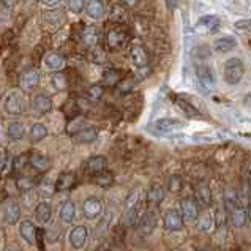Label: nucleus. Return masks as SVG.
I'll return each mask as SVG.
<instances>
[{"label": "nucleus", "mask_w": 251, "mask_h": 251, "mask_svg": "<svg viewBox=\"0 0 251 251\" xmlns=\"http://www.w3.org/2000/svg\"><path fill=\"white\" fill-rule=\"evenodd\" d=\"M131 41V32L126 24L109 23L104 30V45L107 51H122Z\"/></svg>", "instance_id": "obj_1"}, {"label": "nucleus", "mask_w": 251, "mask_h": 251, "mask_svg": "<svg viewBox=\"0 0 251 251\" xmlns=\"http://www.w3.org/2000/svg\"><path fill=\"white\" fill-rule=\"evenodd\" d=\"M195 70H196V77L201 84V87L205 90H212L217 84V76H215L213 67L207 62L204 57H201V60H196L195 63Z\"/></svg>", "instance_id": "obj_2"}, {"label": "nucleus", "mask_w": 251, "mask_h": 251, "mask_svg": "<svg viewBox=\"0 0 251 251\" xmlns=\"http://www.w3.org/2000/svg\"><path fill=\"white\" fill-rule=\"evenodd\" d=\"M3 109L6 114H11V116H19V114H24L25 111V97L24 93L13 89L6 93L5 101H3Z\"/></svg>", "instance_id": "obj_3"}, {"label": "nucleus", "mask_w": 251, "mask_h": 251, "mask_svg": "<svg viewBox=\"0 0 251 251\" xmlns=\"http://www.w3.org/2000/svg\"><path fill=\"white\" fill-rule=\"evenodd\" d=\"M243 75H245V67H243V62L237 57H232L225 63V70H223V76H225V81L229 85H237Z\"/></svg>", "instance_id": "obj_4"}, {"label": "nucleus", "mask_w": 251, "mask_h": 251, "mask_svg": "<svg viewBox=\"0 0 251 251\" xmlns=\"http://www.w3.org/2000/svg\"><path fill=\"white\" fill-rule=\"evenodd\" d=\"M183 122L177 120V119H158L153 124V130L160 134H169V133H176V131H180L183 128Z\"/></svg>", "instance_id": "obj_5"}, {"label": "nucleus", "mask_w": 251, "mask_h": 251, "mask_svg": "<svg viewBox=\"0 0 251 251\" xmlns=\"http://www.w3.org/2000/svg\"><path fill=\"white\" fill-rule=\"evenodd\" d=\"M195 201L201 209H209L212 205V190L205 182H199L195 186Z\"/></svg>", "instance_id": "obj_6"}, {"label": "nucleus", "mask_w": 251, "mask_h": 251, "mask_svg": "<svg viewBox=\"0 0 251 251\" xmlns=\"http://www.w3.org/2000/svg\"><path fill=\"white\" fill-rule=\"evenodd\" d=\"M40 84V73L35 68L24 71L19 77V87L24 92H33Z\"/></svg>", "instance_id": "obj_7"}, {"label": "nucleus", "mask_w": 251, "mask_h": 251, "mask_svg": "<svg viewBox=\"0 0 251 251\" xmlns=\"http://www.w3.org/2000/svg\"><path fill=\"white\" fill-rule=\"evenodd\" d=\"M100 40H101V33H100V28L97 25H87V27L82 28L81 41H82V45L87 49H92V48L98 46Z\"/></svg>", "instance_id": "obj_8"}, {"label": "nucleus", "mask_w": 251, "mask_h": 251, "mask_svg": "<svg viewBox=\"0 0 251 251\" xmlns=\"http://www.w3.org/2000/svg\"><path fill=\"white\" fill-rule=\"evenodd\" d=\"M164 229L166 231H171V232H177L180 231L183 227V218H182V213L176 210V209H171L166 212L164 215Z\"/></svg>", "instance_id": "obj_9"}, {"label": "nucleus", "mask_w": 251, "mask_h": 251, "mask_svg": "<svg viewBox=\"0 0 251 251\" xmlns=\"http://www.w3.org/2000/svg\"><path fill=\"white\" fill-rule=\"evenodd\" d=\"M130 60L134 67H138V68H144L149 65V52L146 51V48L144 46H141V45H133L130 48Z\"/></svg>", "instance_id": "obj_10"}, {"label": "nucleus", "mask_w": 251, "mask_h": 251, "mask_svg": "<svg viewBox=\"0 0 251 251\" xmlns=\"http://www.w3.org/2000/svg\"><path fill=\"white\" fill-rule=\"evenodd\" d=\"M87 237H89V229L87 226H76L73 231L70 232V243L71 247L76 248V250H81L85 247V243H87Z\"/></svg>", "instance_id": "obj_11"}, {"label": "nucleus", "mask_w": 251, "mask_h": 251, "mask_svg": "<svg viewBox=\"0 0 251 251\" xmlns=\"http://www.w3.org/2000/svg\"><path fill=\"white\" fill-rule=\"evenodd\" d=\"M182 209V218L183 221H195L199 217V205L196 204V201L193 198H185L180 202Z\"/></svg>", "instance_id": "obj_12"}, {"label": "nucleus", "mask_w": 251, "mask_h": 251, "mask_svg": "<svg viewBox=\"0 0 251 251\" xmlns=\"http://www.w3.org/2000/svg\"><path fill=\"white\" fill-rule=\"evenodd\" d=\"M220 24L221 23L218 16H204V18H201L199 23L196 24V30L204 35H210L218 30Z\"/></svg>", "instance_id": "obj_13"}, {"label": "nucleus", "mask_w": 251, "mask_h": 251, "mask_svg": "<svg viewBox=\"0 0 251 251\" xmlns=\"http://www.w3.org/2000/svg\"><path fill=\"white\" fill-rule=\"evenodd\" d=\"M103 212V204L101 201L97 198H89L87 201H84L82 204V213L85 218H97Z\"/></svg>", "instance_id": "obj_14"}, {"label": "nucleus", "mask_w": 251, "mask_h": 251, "mask_svg": "<svg viewBox=\"0 0 251 251\" xmlns=\"http://www.w3.org/2000/svg\"><path fill=\"white\" fill-rule=\"evenodd\" d=\"M43 62H45V65L52 71H62L65 68V63H67L65 57L59 52H54V51L46 52L45 57H43Z\"/></svg>", "instance_id": "obj_15"}, {"label": "nucleus", "mask_w": 251, "mask_h": 251, "mask_svg": "<svg viewBox=\"0 0 251 251\" xmlns=\"http://www.w3.org/2000/svg\"><path fill=\"white\" fill-rule=\"evenodd\" d=\"M28 164H30L33 169H37L38 172H46L51 168V160H49L46 155L33 152V153H28Z\"/></svg>", "instance_id": "obj_16"}, {"label": "nucleus", "mask_w": 251, "mask_h": 251, "mask_svg": "<svg viewBox=\"0 0 251 251\" xmlns=\"http://www.w3.org/2000/svg\"><path fill=\"white\" fill-rule=\"evenodd\" d=\"M65 21H67L65 13H63L62 10H51V11H46L45 14H43V23L51 28L60 27Z\"/></svg>", "instance_id": "obj_17"}, {"label": "nucleus", "mask_w": 251, "mask_h": 251, "mask_svg": "<svg viewBox=\"0 0 251 251\" xmlns=\"http://www.w3.org/2000/svg\"><path fill=\"white\" fill-rule=\"evenodd\" d=\"M106 164H107V161H106L104 156L97 155V156H90V158L85 161L84 168H85V171H87V174L95 176V174H98V172L106 169Z\"/></svg>", "instance_id": "obj_18"}, {"label": "nucleus", "mask_w": 251, "mask_h": 251, "mask_svg": "<svg viewBox=\"0 0 251 251\" xmlns=\"http://www.w3.org/2000/svg\"><path fill=\"white\" fill-rule=\"evenodd\" d=\"M19 232L23 235V239L27 243H30V245H33V243L37 242V226L33 225V221H30V220L21 221Z\"/></svg>", "instance_id": "obj_19"}, {"label": "nucleus", "mask_w": 251, "mask_h": 251, "mask_svg": "<svg viewBox=\"0 0 251 251\" xmlns=\"http://www.w3.org/2000/svg\"><path fill=\"white\" fill-rule=\"evenodd\" d=\"M32 109L37 114H46L52 109V101L51 98L46 97L45 93H40V95L33 97L32 100Z\"/></svg>", "instance_id": "obj_20"}, {"label": "nucleus", "mask_w": 251, "mask_h": 251, "mask_svg": "<svg viewBox=\"0 0 251 251\" xmlns=\"http://www.w3.org/2000/svg\"><path fill=\"white\" fill-rule=\"evenodd\" d=\"M59 217L65 225H71L76 218V204L73 201H65L62 205H60V210H59Z\"/></svg>", "instance_id": "obj_21"}, {"label": "nucleus", "mask_w": 251, "mask_h": 251, "mask_svg": "<svg viewBox=\"0 0 251 251\" xmlns=\"http://www.w3.org/2000/svg\"><path fill=\"white\" fill-rule=\"evenodd\" d=\"M85 13L89 14L92 19H101L106 13V6L103 3V0H89L85 3Z\"/></svg>", "instance_id": "obj_22"}, {"label": "nucleus", "mask_w": 251, "mask_h": 251, "mask_svg": "<svg viewBox=\"0 0 251 251\" xmlns=\"http://www.w3.org/2000/svg\"><path fill=\"white\" fill-rule=\"evenodd\" d=\"M223 202H225V210L226 213L231 212L234 207H237L240 204L239 201V191L232 188V186H226L225 195H223Z\"/></svg>", "instance_id": "obj_23"}, {"label": "nucleus", "mask_w": 251, "mask_h": 251, "mask_svg": "<svg viewBox=\"0 0 251 251\" xmlns=\"http://www.w3.org/2000/svg\"><path fill=\"white\" fill-rule=\"evenodd\" d=\"M19 217H21V209L18 202H14V201H8V202L5 204V223L6 225H16L19 221Z\"/></svg>", "instance_id": "obj_24"}, {"label": "nucleus", "mask_w": 251, "mask_h": 251, "mask_svg": "<svg viewBox=\"0 0 251 251\" xmlns=\"http://www.w3.org/2000/svg\"><path fill=\"white\" fill-rule=\"evenodd\" d=\"M76 185V176L73 172H62L55 182L57 191H68Z\"/></svg>", "instance_id": "obj_25"}, {"label": "nucleus", "mask_w": 251, "mask_h": 251, "mask_svg": "<svg viewBox=\"0 0 251 251\" xmlns=\"http://www.w3.org/2000/svg\"><path fill=\"white\" fill-rule=\"evenodd\" d=\"M155 227H156V217H155V213L147 212V213L142 215L141 220H139V231L142 234L149 235V234H152L155 231Z\"/></svg>", "instance_id": "obj_26"}, {"label": "nucleus", "mask_w": 251, "mask_h": 251, "mask_svg": "<svg viewBox=\"0 0 251 251\" xmlns=\"http://www.w3.org/2000/svg\"><path fill=\"white\" fill-rule=\"evenodd\" d=\"M109 18H111V23L126 24V21H128V10L125 8V5H122V3H114V5L111 6Z\"/></svg>", "instance_id": "obj_27"}, {"label": "nucleus", "mask_w": 251, "mask_h": 251, "mask_svg": "<svg viewBox=\"0 0 251 251\" xmlns=\"http://www.w3.org/2000/svg\"><path fill=\"white\" fill-rule=\"evenodd\" d=\"M235 46H237V40H235L234 37H223V38H218L215 40L213 43V49L218 52H231L232 49H235Z\"/></svg>", "instance_id": "obj_28"}, {"label": "nucleus", "mask_w": 251, "mask_h": 251, "mask_svg": "<svg viewBox=\"0 0 251 251\" xmlns=\"http://www.w3.org/2000/svg\"><path fill=\"white\" fill-rule=\"evenodd\" d=\"M73 136H75V139L77 142H81V144H90V142H93L97 139L98 130H97V128H93V126H84L81 131H77Z\"/></svg>", "instance_id": "obj_29"}, {"label": "nucleus", "mask_w": 251, "mask_h": 251, "mask_svg": "<svg viewBox=\"0 0 251 251\" xmlns=\"http://www.w3.org/2000/svg\"><path fill=\"white\" fill-rule=\"evenodd\" d=\"M229 218H231L232 225L235 227H242L243 225L247 223V209L243 207L242 204H239L237 207H234V209L229 212Z\"/></svg>", "instance_id": "obj_30"}, {"label": "nucleus", "mask_w": 251, "mask_h": 251, "mask_svg": "<svg viewBox=\"0 0 251 251\" xmlns=\"http://www.w3.org/2000/svg\"><path fill=\"white\" fill-rule=\"evenodd\" d=\"M35 213H37V218L41 225H48L49 221L52 218V207L49 202H40L37 205V209H35Z\"/></svg>", "instance_id": "obj_31"}, {"label": "nucleus", "mask_w": 251, "mask_h": 251, "mask_svg": "<svg viewBox=\"0 0 251 251\" xmlns=\"http://www.w3.org/2000/svg\"><path fill=\"white\" fill-rule=\"evenodd\" d=\"M134 85H136L134 77H122L114 89H116V93L119 97H125V95H128V93H131Z\"/></svg>", "instance_id": "obj_32"}, {"label": "nucleus", "mask_w": 251, "mask_h": 251, "mask_svg": "<svg viewBox=\"0 0 251 251\" xmlns=\"http://www.w3.org/2000/svg\"><path fill=\"white\" fill-rule=\"evenodd\" d=\"M124 77V75H122V71L120 70H116V68H109V70H106L104 71V75H103V82L106 85H109V87H116L117 82Z\"/></svg>", "instance_id": "obj_33"}, {"label": "nucleus", "mask_w": 251, "mask_h": 251, "mask_svg": "<svg viewBox=\"0 0 251 251\" xmlns=\"http://www.w3.org/2000/svg\"><path fill=\"white\" fill-rule=\"evenodd\" d=\"M48 136V128L43 124H35L30 131H28V138H30L32 142H40Z\"/></svg>", "instance_id": "obj_34"}, {"label": "nucleus", "mask_w": 251, "mask_h": 251, "mask_svg": "<svg viewBox=\"0 0 251 251\" xmlns=\"http://www.w3.org/2000/svg\"><path fill=\"white\" fill-rule=\"evenodd\" d=\"M164 199V188L161 185H152L147 191V201L152 204H160Z\"/></svg>", "instance_id": "obj_35"}, {"label": "nucleus", "mask_w": 251, "mask_h": 251, "mask_svg": "<svg viewBox=\"0 0 251 251\" xmlns=\"http://www.w3.org/2000/svg\"><path fill=\"white\" fill-rule=\"evenodd\" d=\"M93 182H95L98 186H101V188H107V186L112 185V182H114V174L104 169L93 176Z\"/></svg>", "instance_id": "obj_36"}, {"label": "nucleus", "mask_w": 251, "mask_h": 251, "mask_svg": "<svg viewBox=\"0 0 251 251\" xmlns=\"http://www.w3.org/2000/svg\"><path fill=\"white\" fill-rule=\"evenodd\" d=\"M176 104L180 107V109L183 111V114H186L188 117H201L199 111L188 101V100H185V98H176Z\"/></svg>", "instance_id": "obj_37"}, {"label": "nucleus", "mask_w": 251, "mask_h": 251, "mask_svg": "<svg viewBox=\"0 0 251 251\" xmlns=\"http://www.w3.org/2000/svg\"><path fill=\"white\" fill-rule=\"evenodd\" d=\"M215 227V218H213V213L205 212L202 217H201L199 223H198V229L201 232H210L212 229Z\"/></svg>", "instance_id": "obj_38"}, {"label": "nucleus", "mask_w": 251, "mask_h": 251, "mask_svg": "<svg viewBox=\"0 0 251 251\" xmlns=\"http://www.w3.org/2000/svg\"><path fill=\"white\" fill-rule=\"evenodd\" d=\"M51 82H52V87H54L55 90H60V92H62V90H65V89H68V85H70L67 75H65V73H62V71H57V73L52 75Z\"/></svg>", "instance_id": "obj_39"}, {"label": "nucleus", "mask_w": 251, "mask_h": 251, "mask_svg": "<svg viewBox=\"0 0 251 251\" xmlns=\"http://www.w3.org/2000/svg\"><path fill=\"white\" fill-rule=\"evenodd\" d=\"M24 134H25V128L24 125H21V124H10L8 128H6V136H8L10 139H21V138H24Z\"/></svg>", "instance_id": "obj_40"}, {"label": "nucleus", "mask_w": 251, "mask_h": 251, "mask_svg": "<svg viewBox=\"0 0 251 251\" xmlns=\"http://www.w3.org/2000/svg\"><path fill=\"white\" fill-rule=\"evenodd\" d=\"M103 95H104V85L101 84H93L87 90V97L90 101H100Z\"/></svg>", "instance_id": "obj_41"}, {"label": "nucleus", "mask_w": 251, "mask_h": 251, "mask_svg": "<svg viewBox=\"0 0 251 251\" xmlns=\"http://www.w3.org/2000/svg\"><path fill=\"white\" fill-rule=\"evenodd\" d=\"M14 41L16 38H14V33L11 30H6L0 35V54L3 52V49H10L14 45Z\"/></svg>", "instance_id": "obj_42"}, {"label": "nucleus", "mask_w": 251, "mask_h": 251, "mask_svg": "<svg viewBox=\"0 0 251 251\" xmlns=\"http://www.w3.org/2000/svg\"><path fill=\"white\" fill-rule=\"evenodd\" d=\"M139 205H134V207H130V209H126V212H125V218H124V221H125V225L126 226H134L136 223H138V217H139Z\"/></svg>", "instance_id": "obj_43"}, {"label": "nucleus", "mask_w": 251, "mask_h": 251, "mask_svg": "<svg viewBox=\"0 0 251 251\" xmlns=\"http://www.w3.org/2000/svg\"><path fill=\"white\" fill-rule=\"evenodd\" d=\"M89 59L93 63H104L106 62V51L100 48V46L92 48L90 52H89Z\"/></svg>", "instance_id": "obj_44"}, {"label": "nucleus", "mask_w": 251, "mask_h": 251, "mask_svg": "<svg viewBox=\"0 0 251 251\" xmlns=\"http://www.w3.org/2000/svg\"><path fill=\"white\" fill-rule=\"evenodd\" d=\"M35 183H37V180H33L32 177H27V176H24V177H19L18 180H16V185H18V188L21 190V191H28V190H32L33 186H35Z\"/></svg>", "instance_id": "obj_45"}, {"label": "nucleus", "mask_w": 251, "mask_h": 251, "mask_svg": "<svg viewBox=\"0 0 251 251\" xmlns=\"http://www.w3.org/2000/svg\"><path fill=\"white\" fill-rule=\"evenodd\" d=\"M28 164V153L18 155L16 158L13 160V171L14 172H21Z\"/></svg>", "instance_id": "obj_46"}, {"label": "nucleus", "mask_w": 251, "mask_h": 251, "mask_svg": "<svg viewBox=\"0 0 251 251\" xmlns=\"http://www.w3.org/2000/svg\"><path fill=\"white\" fill-rule=\"evenodd\" d=\"M45 234H46V240L49 243H54V242H57L60 239V229L57 226H49L45 231Z\"/></svg>", "instance_id": "obj_47"}, {"label": "nucleus", "mask_w": 251, "mask_h": 251, "mask_svg": "<svg viewBox=\"0 0 251 251\" xmlns=\"http://www.w3.org/2000/svg\"><path fill=\"white\" fill-rule=\"evenodd\" d=\"M168 188L172 191V193H177L182 190V177L178 176H172L168 182Z\"/></svg>", "instance_id": "obj_48"}, {"label": "nucleus", "mask_w": 251, "mask_h": 251, "mask_svg": "<svg viewBox=\"0 0 251 251\" xmlns=\"http://www.w3.org/2000/svg\"><path fill=\"white\" fill-rule=\"evenodd\" d=\"M68 8L73 13H81L85 8V0H68Z\"/></svg>", "instance_id": "obj_49"}, {"label": "nucleus", "mask_w": 251, "mask_h": 251, "mask_svg": "<svg viewBox=\"0 0 251 251\" xmlns=\"http://www.w3.org/2000/svg\"><path fill=\"white\" fill-rule=\"evenodd\" d=\"M235 28L251 35V19H240V21H237V23H235Z\"/></svg>", "instance_id": "obj_50"}, {"label": "nucleus", "mask_w": 251, "mask_h": 251, "mask_svg": "<svg viewBox=\"0 0 251 251\" xmlns=\"http://www.w3.org/2000/svg\"><path fill=\"white\" fill-rule=\"evenodd\" d=\"M82 128H84V125L81 124L79 120H76V119H71L70 125H68V128H67V131H68L70 134H76L77 131H81Z\"/></svg>", "instance_id": "obj_51"}, {"label": "nucleus", "mask_w": 251, "mask_h": 251, "mask_svg": "<svg viewBox=\"0 0 251 251\" xmlns=\"http://www.w3.org/2000/svg\"><path fill=\"white\" fill-rule=\"evenodd\" d=\"M243 178H245L247 183H251V160H247L245 164H243Z\"/></svg>", "instance_id": "obj_52"}, {"label": "nucleus", "mask_w": 251, "mask_h": 251, "mask_svg": "<svg viewBox=\"0 0 251 251\" xmlns=\"http://www.w3.org/2000/svg\"><path fill=\"white\" fill-rule=\"evenodd\" d=\"M24 201L27 205H35V201H37V195L33 193V188L28 190V191H24Z\"/></svg>", "instance_id": "obj_53"}, {"label": "nucleus", "mask_w": 251, "mask_h": 251, "mask_svg": "<svg viewBox=\"0 0 251 251\" xmlns=\"http://www.w3.org/2000/svg\"><path fill=\"white\" fill-rule=\"evenodd\" d=\"M62 2V0H40V3L43 6H48V8H51V6H55V5H59Z\"/></svg>", "instance_id": "obj_54"}, {"label": "nucleus", "mask_w": 251, "mask_h": 251, "mask_svg": "<svg viewBox=\"0 0 251 251\" xmlns=\"http://www.w3.org/2000/svg\"><path fill=\"white\" fill-rule=\"evenodd\" d=\"M52 186L51 185H49V182H46V185L45 183H41V195H52Z\"/></svg>", "instance_id": "obj_55"}, {"label": "nucleus", "mask_w": 251, "mask_h": 251, "mask_svg": "<svg viewBox=\"0 0 251 251\" xmlns=\"http://www.w3.org/2000/svg\"><path fill=\"white\" fill-rule=\"evenodd\" d=\"M2 3L5 6H8V8H13V6H16L19 3V0H2Z\"/></svg>", "instance_id": "obj_56"}, {"label": "nucleus", "mask_w": 251, "mask_h": 251, "mask_svg": "<svg viewBox=\"0 0 251 251\" xmlns=\"http://www.w3.org/2000/svg\"><path fill=\"white\" fill-rule=\"evenodd\" d=\"M122 2H124V5H125V6H130V8H133V6L138 5L139 0H122Z\"/></svg>", "instance_id": "obj_57"}, {"label": "nucleus", "mask_w": 251, "mask_h": 251, "mask_svg": "<svg viewBox=\"0 0 251 251\" xmlns=\"http://www.w3.org/2000/svg\"><path fill=\"white\" fill-rule=\"evenodd\" d=\"M166 2V5H168V8L169 10H174L176 6H177V0H164Z\"/></svg>", "instance_id": "obj_58"}, {"label": "nucleus", "mask_w": 251, "mask_h": 251, "mask_svg": "<svg viewBox=\"0 0 251 251\" xmlns=\"http://www.w3.org/2000/svg\"><path fill=\"white\" fill-rule=\"evenodd\" d=\"M5 163H6V160H5V155H3V152H0V171L3 169Z\"/></svg>", "instance_id": "obj_59"}, {"label": "nucleus", "mask_w": 251, "mask_h": 251, "mask_svg": "<svg viewBox=\"0 0 251 251\" xmlns=\"http://www.w3.org/2000/svg\"><path fill=\"white\" fill-rule=\"evenodd\" d=\"M245 104H247V107L251 111V95H248L247 97V100H245Z\"/></svg>", "instance_id": "obj_60"}, {"label": "nucleus", "mask_w": 251, "mask_h": 251, "mask_svg": "<svg viewBox=\"0 0 251 251\" xmlns=\"http://www.w3.org/2000/svg\"><path fill=\"white\" fill-rule=\"evenodd\" d=\"M109 251H122V250H120V248H111Z\"/></svg>", "instance_id": "obj_61"}]
</instances>
